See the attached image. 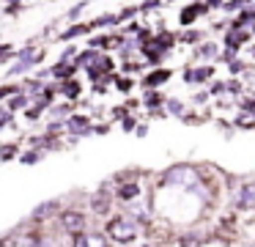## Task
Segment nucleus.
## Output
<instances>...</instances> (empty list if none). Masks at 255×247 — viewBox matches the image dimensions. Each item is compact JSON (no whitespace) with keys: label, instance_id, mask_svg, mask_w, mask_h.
I'll return each mask as SVG.
<instances>
[{"label":"nucleus","instance_id":"1","mask_svg":"<svg viewBox=\"0 0 255 247\" xmlns=\"http://www.w3.org/2000/svg\"><path fill=\"white\" fill-rule=\"evenodd\" d=\"M165 181L170 187H178V190L195 192L198 184H200V173H198V168H192V165H173V168H167Z\"/></svg>","mask_w":255,"mask_h":247},{"label":"nucleus","instance_id":"2","mask_svg":"<svg viewBox=\"0 0 255 247\" xmlns=\"http://www.w3.org/2000/svg\"><path fill=\"white\" fill-rule=\"evenodd\" d=\"M107 236H110L113 242H118V245H129V242L137 236V225L129 217H113L110 223H107Z\"/></svg>","mask_w":255,"mask_h":247},{"label":"nucleus","instance_id":"3","mask_svg":"<svg viewBox=\"0 0 255 247\" xmlns=\"http://www.w3.org/2000/svg\"><path fill=\"white\" fill-rule=\"evenodd\" d=\"M74 247H107L105 234H74Z\"/></svg>","mask_w":255,"mask_h":247},{"label":"nucleus","instance_id":"4","mask_svg":"<svg viewBox=\"0 0 255 247\" xmlns=\"http://www.w3.org/2000/svg\"><path fill=\"white\" fill-rule=\"evenodd\" d=\"M61 225L66 231H72V234H83V225H85V217L83 214H77V212H66L61 217Z\"/></svg>","mask_w":255,"mask_h":247},{"label":"nucleus","instance_id":"5","mask_svg":"<svg viewBox=\"0 0 255 247\" xmlns=\"http://www.w3.org/2000/svg\"><path fill=\"white\" fill-rule=\"evenodd\" d=\"M236 203H239L242 209H255V184L242 187V192H239Z\"/></svg>","mask_w":255,"mask_h":247},{"label":"nucleus","instance_id":"6","mask_svg":"<svg viewBox=\"0 0 255 247\" xmlns=\"http://www.w3.org/2000/svg\"><path fill=\"white\" fill-rule=\"evenodd\" d=\"M66 129H69V132H77V135H83V132L91 129V126H88V118H85V115H74V118L66 121Z\"/></svg>","mask_w":255,"mask_h":247},{"label":"nucleus","instance_id":"7","mask_svg":"<svg viewBox=\"0 0 255 247\" xmlns=\"http://www.w3.org/2000/svg\"><path fill=\"white\" fill-rule=\"evenodd\" d=\"M170 77V71L167 69H159V71H151L148 77H145V88H156V85H162V82Z\"/></svg>","mask_w":255,"mask_h":247},{"label":"nucleus","instance_id":"8","mask_svg":"<svg viewBox=\"0 0 255 247\" xmlns=\"http://www.w3.org/2000/svg\"><path fill=\"white\" fill-rule=\"evenodd\" d=\"M137 195H140V187L137 184H124L121 192H118V198H121V201H129V198H137Z\"/></svg>","mask_w":255,"mask_h":247},{"label":"nucleus","instance_id":"9","mask_svg":"<svg viewBox=\"0 0 255 247\" xmlns=\"http://www.w3.org/2000/svg\"><path fill=\"white\" fill-rule=\"evenodd\" d=\"M198 11H203V5H192V8H187V11H184V16H181V22H184V25H189Z\"/></svg>","mask_w":255,"mask_h":247},{"label":"nucleus","instance_id":"10","mask_svg":"<svg viewBox=\"0 0 255 247\" xmlns=\"http://www.w3.org/2000/svg\"><path fill=\"white\" fill-rule=\"evenodd\" d=\"M52 209H55V201H50V203H41V206L33 212V217H47V214H50Z\"/></svg>","mask_w":255,"mask_h":247},{"label":"nucleus","instance_id":"11","mask_svg":"<svg viewBox=\"0 0 255 247\" xmlns=\"http://www.w3.org/2000/svg\"><path fill=\"white\" fill-rule=\"evenodd\" d=\"M211 74H214V69H211V66H203V69L192 71V74H187V77H195V80H206V77H211Z\"/></svg>","mask_w":255,"mask_h":247},{"label":"nucleus","instance_id":"12","mask_svg":"<svg viewBox=\"0 0 255 247\" xmlns=\"http://www.w3.org/2000/svg\"><path fill=\"white\" fill-rule=\"evenodd\" d=\"M167 110H170L173 115H181L184 113V104L178 102V99H167Z\"/></svg>","mask_w":255,"mask_h":247},{"label":"nucleus","instance_id":"13","mask_svg":"<svg viewBox=\"0 0 255 247\" xmlns=\"http://www.w3.org/2000/svg\"><path fill=\"white\" fill-rule=\"evenodd\" d=\"M85 30H88V25H77V27H72V30L63 33V38H69V41H72V38H77L80 33H85Z\"/></svg>","mask_w":255,"mask_h":247},{"label":"nucleus","instance_id":"14","mask_svg":"<svg viewBox=\"0 0 255 247\" xmlns=\"http://www.w3.org/2000/svg\"><path fill=\"white\" fill-rule=\"evenodd\" d=\"M255 19V11H242V16H239V27H242V25H247V22H253Z\"/></svg>","mask_w":255,"mask_h":247},{"label":"nucleus","instance_id":"15","mask_svg":"<svg viewBox=\"0 0 255 247\" xmlns=\"http://www.w3.org/2000/svg\"><path fill=\"white\" fill-rule=\"evenodd\" d=\"M198 55H217V44H203L198 49Z\"/></svg>","mask_w":255,"mask_h":247},{"label":"nucleus","instance_id":"16","mask_svg":"<svg viewBox=\"0 0 255 247\" xmlns=\"http://www.w3.org/2000/svg\"><path fill=\"white\" fill-rule=\"evenodd\" d=\"M94 209H96V212L102 214V212H105V209H107V201H105V198H102V195H99V198H94Z\"/></svg>","mask_w":255,"mask_h":247},{"label":"nucleus","instance_id":"17","mask_svg":"<svg viewBox=\"0 0 255 247\" xmlns=\"http://www.w3.org/2000/svg\"><path fill=\"white\" fill-rule=\"evenodd\" d=\"M14 154H17V148H14V146H8V148H3V154H0V159H11Z\"/></svg>","mask_w":255,"mask_h":247},{"label":"nucleus","instance_id":"18","mask_svg":"<svg viewBox=\"0 0 255 247\" xmlns=\"http://www.w3.org/2000/svg\"><path fill=\"white\" fill-rule=\"evenodd\" d=\"M36 159H39L36 154H25V157H22V162H36Z\"/></svg>","mask_w":255,"mask_h":247}]
</instances>
